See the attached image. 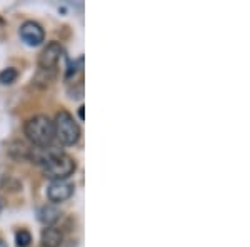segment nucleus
<instances>
[{
  "label": "nucleus",
  "mask_w": 250,
  "mask_h": 247,
  "mask_svg": "<svg viewBox=\"0 0 250 247\" xmlns=\"http://www.w3.org/2000/svg\"><path fill=\"white\" fill-rule=\"evenodd\" d=\"M17 70L15 68H5V70H2L0 72V84H3V86H9V84L14 82L15 79H17Z\"/></svg>",
  "instance_id": "nucleus-10"
},
{
  "label": "nucleus",
  "mask_w": 250,
  "mask_h": 247,
  "mask_svg": "<svg viewBox=\"0 0 250 247\" xmlns=\"http://www.w3.org/2000/svg\"><path fill=\"white\" fill-rule=\"evenodd\" d=\"M79 115H80V119H83V107H80V111H79Z\"/></svg>",
  "instance_id": "nucleus-11"
},
{
  "label": "nucleus",
  "mask_w": 250,
  "mask_h": 247,
  "mask_svg": "<svg viewBox=\"0 0 250 247\" xmlns=\"http://www.w3.org/2000/svg\"><path fill=\"white\" fill-rule=\"evenodd\" d=\"M27 139L30 140L35 147H48L52 140L55 139V125L50 117L40 114L30 117L23 127Z\"/></svg>",
  "instance_id": "nucleus-1"
},
{
  "label": "nucleus",
  "mask_w": 250,
  "mask_h": 247,
  "mask_svg": "<svg viewBox=\"0 0 250 247\" xmlns=\"http://www.w3.org/2000/svg\"><path fill=\"white\" fill-rule=\"evenodd\" d=\"M62 232L57 227H45L42 230V246L43 247H60L62 244Z\"/></svg>",
  "instance_id": "nucleus-7"
},
{
  "label": "nucleus",
  "mask_w": 250,
  "mask_h": 247,
  "mask_svg": "<svg viewBox=\"0 0 250 247\" xmlns=\"http://www.w3.org/2000/svg\"><path fill=\"white\" fill-rule=\"evenodd\" d=\"M20 39L30 47L40 45L45 39V34H43L42 25L34 20H27L20 25Z\"/></svg>",
  "instance_id": "nucleus-6"
},
{
  "label": "nucleus",
  "mask_w": 250,
  "mask_h": 247,
  "mask_svg": "<svg viewBox=\"0 0 250 247\" xmlns=\"http://www.w3.org/2000/svg\"><path fill=\"white\" fill-rule=\"evenodd\" d=\"M75 185L67 180H52L50 185L47 187V197L54 204H60V202L70 199L74 196Z\"/></svg>",
  "instance_id": "nucleus-5"
},
{
  "label": "nucleus",
  "mask_w": 250,
  "mask_h": 247,
  "mask_svg": "<svg viewBox=\"0 0 250 247\" xmlns=\"http://www.w3.org/2000/svg\"><path fill=\"white\" fill-rule=\"evenodd\" d=\"M39 219L47 227H54V224L60 219V210L55 205H43L39 210Z\"/></svg>",
  "instance_id": "nucleus-8"
},
{
  "label": "nucleus",
  "mask_w": 250,
  "mask_h": 247,
  "mask_svg": "<svg viewBox=\"0 0 250 247\" xmlns=\"http://www.w3.org/2000/svg\"><path fill=\"white\" fill-rule=\"evenodd\" d=\"M63 57H65V50L59 42L48 44L39 57V72L35 82H43L47 86L57 74V67Z\"/></svg>",
  "instance_id": "nucleus-2"
},
{
  "label": "nucleus",
  "mask_w": 250,
  "mask_h": 247,
  "mask_svg": "<svg viewBox=\"0 0 250 247\" xmlns=\"http://www.w3.org/2000/svg\"><path fill=\"white\" fill-rule=\"evenodd\" d=\"M2 209H3V202L0 201V212H2Z\"/></svg>",
  "instance_id": "nucleus-13"
},
{
  "label": "nucleus",
  "mask_w": 250,
  "mask_h": 247,
  "mask_svg": "<svg viewBox=\"0 0 250 247\" xmlns=\"http://www.w3.org/2000/svg\"><path fill=\"white\" fill-rule=\"evenodd\" d=\"M77 169V164L67 154H59L43 164V176L52 180H65Z\"/></svg>",
  "instance_id": "nucleus-4"
},
{
  "label": "nucleus",
  "mask_w": 250,
  "mask_h": 247,
  "mask_svg": "<svg viewBox=\"0 0 250 247\" xmlns=\"http://www.w3.org/2000/svg\"><path fill=\"white\" fill-rule=\"evenodd\" d=\"M15 242H17L19 247H29L32 242V236L29 230L25 229H20L17 234H15Z\"/></svg>",
  "instance_id": "nucleus-9"
},
{
  "label": "nucleus",
  "mask_w": 250,
  "mask_h": 247,
  "mask_svg": "<svg viewBox=\"0 0 250 247\" xmlns=\"http://www.w3.org/2000/svg\"><path fill=\"white\" fill-rule=\"evenodd\" d=\"M55 125V137L60 140V144L63 145H74L79 142L80 139V127L75 122L74 115L67 111H60L55 115L54 120Z\"/></svg>",
  "instance_id": "nucleus-3"
},
{
  "label": "nucleus",
  "mask_w": 250,
  "mask_h": 247,
  "mask_svg": "<svg viewBox=\"0 0 250 247\" xmlns=\"http://www.w3.org/2000/svg\"><path fill=\"white\" fill-rule=\"evenodd\" d=\"M0 247H7V244H5V241H3V239H0Z\"/></svg>",
  "instance_id": "nucleus-12"
}]
</instances>
